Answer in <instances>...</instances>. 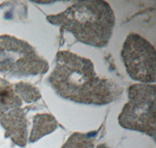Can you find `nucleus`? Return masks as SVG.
<instances>
[{
  "mask_svg": "<svg viewBox=\"0 0 156 148\" xmlns=\"http://www.w3.org/2000/svg\"><path fill=\"white\" fill-rule=\"evenodd\" d=\"M126 71L131 78L143 83L155 80V50L147 40L136 33L126 37L122 50Z\"/></svg>",
  "mask_w": 156,
  "mask_h": 148,
  "instance_id": "6",
  "label": "nucleus"
},
{
  "mask_svg": "<svg viewBox=\"0 0 156 148\" xmlns=\"http://www.w3.org/2000/svg\"><path fill=\"white\" fill-rule=\"evenodd\" d=\"M49 82L62 97L83 104H108L122 93L112 81L97 76L90 60L66 51L58 53Z\"/></svg>",
  "mask_w": 156,
  "mask_h": 148,
  "instance_id": "1",
  "label": "nucleus"
},
{
  "mask_svg": "<svg viewBox=\"0 0 156 148\" xmlns=\"http://www.w3.org/2000/svg\"><path fill=\"white\" fill-rule=\"evenodd\" d=\"M53 24L69 31L79 41L102 48L112 33L115 16L104 1H78L64 12L48 16Z\"/></svg>",
  "mask_w": 156,
  "mask_h": 148,
  "instance_id": "2",
  "label": "nucleus"
},
{
  "mask_svg": "<svg viewBox=\"0 0 156 148\" xmlns=\"http://www.w3.org/2000/svg\"><path fill=\"white\" fill-rule=\"evenodd\" d=\"M57 127L55 118L49 115H38L34 118V124L30 132V141L35 142L42 136L53 132Z\"/></svg>",
  "mask_w": 156,
  "mask_h": 148,
  "instance_id": "7",
  "label": "nucleus"
},
{
  "mask_svg": "<svg viewBox=\"0 0 156 148\" xmlns=\"http://www.w3.org/2000/svg\"><path fill=\"white\" fill-rule=\"evenodd\" d=\"M22 97L18 84L12 85L0 77V123L5 135L20 146L27 144V123L25 112L20 108Z\"/></svg>",
  "mask_w": 156,
  "mask_h": 148,
  "instance_id": "5",
  "label": "nucleus"
},
{
  "mask_svg": "<svg viewBox=\"0 0 156 148\" xmlns=\"http://www.w3.org/2000/svg\"><path fill=\"white\" fill-rule=\"evenodd\" d=\"M48 69V62L28 43L10 35L0 36L1 73L20 77L44 73Z\"/></svg>",
  "mask_w": 156,
  "mask_h": 148,
  "instance_id": "3",
  "label": "nucleus"
},
{
  "mask_svg": "<svg viewBox=\"0 0 156 148\" xmlns=\"http://www.w3.org/2000/svg\"><path fill=\"white\" fill-rule=\"evenodd\" d=\"M97 148H109L106 144L105 143H101V144H98V145Z\"/></svg>",
  "mask_w": 156,
  "mask_h": 148,
  "instance_id": "9",
  "label": "nucleus"
},
{
  "mask_svg": "<svg viewBox=\"0 0 156 148\" xmlns=\"http://www.w3.org/2000/svg\"><path fill=\"white\" fill-rule=\"evenodd\" d=\"M129 101L119 117V124L128 129L155 135V86L134 84L128 90Z\"/></svg>",
  "mask_w": 156,
  "mask_h": 148,
  "instance_id": "4",
  "label": "nucleus"
},
{
  "mask_svg": "<svg viewBox=\"0 0 156 148\" xmlns=\"http://www.w3.org/2000/svg\"><path fill=\"white\" fill-rule=\"evenodd\" d=\"M61 148H94L93 139L83 133H73Z\"/></svg>",
  "mask_w": 156,
  "mask_h": 148,
  "instance_id": "8",
  "label": "nucleus"
}]
</instances>
